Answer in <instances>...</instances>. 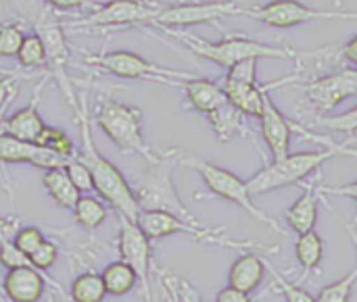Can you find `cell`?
Wrapping results in <instances>:
<instances>
[{"instance_id":"3957f363","label":"cell","mask_w":357,"mask_h":302,"mask_svg":"<svg viewBox=\"0 0 357 302\" xmlns=\"http://www.w3.org/2000/svg\"><path fill=\"white\" fill-rule=\"evenodd\" d=\"M356 157V148L341 146V148H322V150H310V152H289L280 161L266 163L257 173H253L247 180V190L251 198H259L264 194H270L274 190L297 186L305 177H310L314 171H318L322 165H326L335 157Z\"/></svg>"},{"instance_id":"d590c367","label":"cell","mask_w":357,"mask_h":302,"mask_svg":"<svg viewBox=\"0 0 357 302\" xmlns=\"http://www.w3.org/2000/svg\"><path fill=\"white\" fill-rule=\"evenodd\" d=\"M65 171H67V175H69V180L73 182V186L79 190V194H88V192H92L94 190V182H92V173H90V169L75 157V159H71L67 165H65Z\"/></svg>"},{"instance_id":"277c9868","label":"cell","mask_w":357,"mask_h":302,"mask_svg":"<svg viewBox=\"0 0 357 302\" xmlns=\"http://www.w3.org/2000/svg\"><path fill=\"white\" fill-rule=\"evenodd\" d=\"M178 165H180L178 148L159 150L157 159L153 163H146V169L140 173L134 194L140 211H163L186 221H197L176 190L174 169Z\"/></svg>"},{"instance_id":"5bb4252c","label":"cell","mask_w":357,"mask_h":302,"mask_svg":"<svg viewBox=\"0 0 357 302\" xmlns=\"http://www.w3.org/2000/svg\"><path fill=\"white\" fill-rule=\"evenodd\" d=\"M303 94L316 115H326L341 102L357 96V69H343L310 79L303 86Z\"/></svg>"},{"instance_id":"d6a6232c","label":"cell","mask_w":357,"mask_h":302,"mask_svg":"<svg viewBox=\"0 0 357 302\" xmlns=\"http://www.w3.org/2000/svg\"><path fill=\"white\" fill-rule=\"evenodd\" d=\"M266 269H268V273L272 276L276 290L282 294V299L287 302H316V296H312V294H310L307 290H303L299 284H293V282H289L287 278H282L280 271H276V267L270 265L268 261H266Z\"/></svg>"},{"instance_id":"83f0119b","label":"cell","mask_w":357,"mask_h":302,"mask_svg":"<svg viewBox=\"0 0 357 302\" xmlns=\"http://www.w3.org/2000/svg\"><path fill=\"white\" fill-rule=\"evenodd\" d=\"M69 299L73 302H102L107 299V290L100 273L84 271L69 286Z\"/></svg>"},{"instance_id":"7c38bea8","label":"cell","mask_w":357,"mask_h":302,"mask_svg":"<svg viewBox=\"0 0 357 302\" xmlns=\"http://www.w3.org/2000/svg\"><path fill=\"white\" fill-rule=\"evenodd\" d=\"M33 33L42 40L44 48H46V56H48V71L50 75L56 79V84L61 86L63 94H71L73 86L67 77V63H69V46H67V38H65V27L59 21V17L52 13L50 6L40 8L33 19Z\"/></svg>"},{"instance_id":"603a6c76","label":"cell","mask_w":357,"mask_h":302,"mask_svg":"<svg viewBox=\"0 0 357 302\" xmlns=\"http://www.w3.org/2000/svg\"><path fill=\"white\" fill-rule=\"evenodd\" d=\"M207 121L218 138V142H230L236 136H247L249 129L245 125V115L238 113L230 102L218 106L207 115Z\"/></svg>"},{"instance_id":"6da1fadb","label":"cell","mask_w":357,"mask_h":302,"mask_svg":"<svg viewBox=\"0 0 357 302\" xmlns=\"http://www.w3.org/2000/svg\"><path fill=\"white\" fill-rule=\"evenodd\" d=\"M71 109L75 113V121L79 127V142H82V146L77 150V159L90 169L94 190L98 192L100 200H105L109 207L115 209L117 215H123V217L136 221L140 215V207H138L134 188L123 177V173L107 157H102L98 152V148L94 144L86 94L77 92V100L71 104Z\"/></svg>"},{"instance_id":"d6986e66","label":"cell","mask_w":357,"mask_h":302,"mask_svg":"<svg viewBox=\"0 0 357 302\" xmlns=\"http://www.w3.org/2000/svg\"><path fill=\"white\" fill-rule=\"evenodd\" d=\"M42 86H44V81L38 86L36 96H33V100L27 106H23V109L10 113L8 117H2L0 119V134L10 136V138H17L21 142L36 144V140L40 138L42 129L46 127V123L42 121V115L38 111V100H40Z\"/></svg>"},{"instance_id":"74e56055","label":"cell","mask_w":357,"mask_h":302,"mask_svg":"<svg viewBox=\"0 0 357 302\" xmlns=\"http://www.w3.org/2000/svg\"><path fill=\"white\" fill-rule=\"evenodd\" d=\"M257 63L255 58L249 61H241L236 65H232L230 69H226V79L238 81V84H259L257 81Z\"/></svg>"},{"instance_id":"2e32d148","label":"cell","mask_w":357,"mask_h":302,"mask_svg":"<svg viewBox=\"0 0 357 302\" xmlns=\"http://www.w3.org/2000/svg\"><path fill=\"white\" fill-rule=\"evenodd\" d=\"M297 75H291V77H282V79H276L272 84H238V81H232V79H226L222 81V88H224V94H226V100L238 111L243 113L245 117H257L261 115L264 111V102L266 98L270 96L268 92L272 88H278V86H284L289 81H295Z\"/></svg>"},{"instance_id":"9c48e42d","label":"cell","mask_w":357,"mask_h":302,"mask_svg":"<svg viewBox=\"0 0 357 302\" xmlns=\"http://www.w3.org/2000/svg\"><path fill=\"white\" fill-rule=\"evenodd\" d=\"M253 0H207V2H178L163 6L151 23L159 29H184L190 25L215 23L224 17H245Z\"/></svg>"},{"instance_id":"4dcf8cb0","label":"cell","mask_w":357,"mask_h":302,"mask_svg":"<svg viewBox=\"0 0 357 302\" xmlns=\"http://www.w3.org/2000/svg\"><path fill=\"white\" fill-rule=\"evenodd\" d=\"M307 125L312 127H320V129H328V132H337V134H345L349 138H354L357 134V104L354 109L341 113V115H314Z\"/></svg>"},{"instance_id":"bcb514c9","label":"cell","mask_w":357,"mask_h":302,"mask_svg":"<svg viewBox=\"0 0 357 302\" xmlns=\"http://www.w3.org/2000/svg\"><path fill=\"white\" fill-rule=\"evenodd\" d=\"M0 77H23V79H29V77H36V71L33 73H21V71H13V69H6V67H0Z\"/></svg>"},{"instance_id":"1f68e13d","label":"cell","mask_w":357,"mask_h":302,"mask_svg":"<svg viewBox=\"0 0 357 302\" xmlns=\"http://www.w3.org/2000/svg\"><path fill=\"white\" fill-rule=\"evenodd\" d=\"M17 61L23 69H42L48 65L46 48L36 33H29L23 38V44L17 52Z\"/></svg>"},{"instance_id":"f546056e","label":"cell","mask_w":357,"mask_h":302,"mask_svg":"<svg viewBox=\"0 0 357 302\" xmlns=\"http://www.w3.org/2000/svg\"><path fill=\"white\" fill-rule=\"evenodd\" d=\"M36 144L50 150V152H54V154H59V157H63V159H67V161L77 157V148L71 142V138L61 127H54V125H46L42 129L40 138L36 140Z\"/></svg>"},{"instance_id":"b9f144b4","label":"cell","mask_w":357,"mask_h":302,"mask_svg":"<svg viewBox=\"0 0 357 302\" xmlns=\"http://www.w3.org/2000/svg\"><path fill=\"white\" fill-rule=\"evenodd\" d=\"M44 2L50 8H65V10L67 8H92L94 10L111 0H44Z\"/></svg>"},{"instance_id":"f1b7e54d","label":"cell","mask_w":357,"mask_h":302,"mask_svg":"<svg viewBox=\"0 0 357 302\" xmlns=\"http://www.w3.org/2000/svg\"><path fill=\"white\" fill-rule=\"evenodd\" d=\"M347 230H349V236H351V240H354V244H356V248H357L356 230H354V228H349V225H347ZM356 282H357V265L351 269V271H349V273H347V276H345V278H341V280H337V282H333V284L324 286V288L318 292L316 302H349Z\"/></svg>"},{"instance_id":"e0dca14e","label":"cell","mask_w":357,"mask_h":302,"mask_svg":"<svg viewBox=\"0 0 357 302\" xmlns=\"http://www.w3.org/2000/svg\"><path fill=\"white\" fill-rule=\"evenodd\" d=\"M259 127H261L264 142L270 148L274 161L284 159L291 152V140L295 134V123L287 115H282V111L272 102L270 96L264 102V111L259 115Z\"/></svg>"},{"instance_id":"ee69618b","label":"cell","mask_w":357,"mask_h":302,"mask_svg":"<svg viewBox=\"0 0 357 302\" xmlns=\"http://www.w3.org/2000/svg\"><path fill=\"white\" fill-rule=\"evenodd\" d=\"M215 302H251V294H245V292H241L236 288L226 286V288H222L218 292Z\"/></svg>"},{"instance_id":"7402d4cb","label":"cell","mask_w":357,"mask_h":302,"mask_svg":"<svg viewBox=\"0 0 357 302\" xmlns=\"http://www.w3.org/2000/svg\"><path fill=\"white\" fill-rule=\"evenodd\" d=\"M318 202H320V194H318L316 186H305L303 194L287 209V213H284L287 225L297 236L314 232V228L318 223Z\"/></svg>"},{"instance_id":"ba28073f","label":"cell","mask_w":357,"mask_h":302,"mask_svg":"<svg viewBox=\"0 0 357 302\" xmlns=\"http://www.w3.org/2000/svg\"><path fill=\"white\" fill-rule=\"evenodd\" d=\"M140 232L153 242V240H161L167 236H176V234H184L190 236L197 242L203 244H213V246H222V248H264L261 244L249 242V240H234L228 234H224V230H211L205 228L201 221H186L180 219L176 215L163 213V211H140L138 219H136Z\"/></svg>"},{"instance_id":"484cf974","label":"cell","mask_w":357,"mask_h":302,"mask_svg":"<svg viewBox=\"0 0 357 302\" xmlns=\"http://www.w3.org/2000/svg\"><path fill=\"white\" fill-rule=\"evenodd\" d=\"M324 251H326V244L316 230L307 232L303 236H297L295 255H297V261L303 269V278H307L312 271H316L320 267V263L324 259Z\"/></svg>"},{"instance_id":"cb8c5ba5","label":"cell","mask_w":357,"mask_h":302,"mask_svg":"<svg viewBox=\"0 0 357 302\" xmlns=\"http://www.w3.org/2000/svg\"><path fill=\"white\" fill-rule=\"evenodd\" d=\"M42 186L44 190L48 192V196L52 198L54 205L63 207V209H73L75 202L79 200V190L73 186V182L69 180L65 167L61 169H50V171H44L42 175Z\"/></svg>"},{"instance_id":"f35d334b","label":"cell","mask_w":357,"mask_h":302,"mask_svg":"<svg viewBox=\"0 0 357 302\" xmlns=\"http://www.w3.org/2000/svg\"><path fill=\"white\" fill-rule=\"evenodd\" d=\"M0 265H2L6 271L21 269V267H31L29 257H25L21 251H17L13 242L4 244V246L0 248Z\"/></svg>"},{"instance_id":"e575fe53","label":"cell","mask_w":357,"mask_h":302,"mask_svg":"<svg viewBox=\"0 0 357 302\" xmlns=\"http://www.w3.org/2000/svg\"><path fill=\"white\" fill-rule=\"evenodd\" d=\"M44 240H46V236H44V232L40 228H36V225H21L17 230L15 238H13V244H15L17 251H21L25 257H29V255H33L44 244Z\"/></svg>"},{"instance_id":"8fae6325","label":"cell","mask_w":357,"mask_h":302,"mask_svg":"<svg viewBox=\"0 0 357 302\" xmlns=\"http://www.w3.org/2000/svg\"><path fill=\"white\" fill-rule=\"evenodd\" d=\"M163 4L159 0H111L90 15L63 25L65 29H100V27H130L151 25Z\"/></svg>"},{"instance_id":"30bf717a","label":"cell","mask_w":357,"mask_h":302,"mask_svg":"<svg viewBox=\"0 0 357 302\" xmlns=\"http://www.w3.org/2000/svg\"><path fill=\"white\" fill-rule=\"evenodd\" d=\"M245 17L261 21L264 25H270V27L289 29V27L310 23V21H335V19L356 21L357 10H343V8L320 10V8L307 6L299 0H270L266 4L249 6Z\"/></svg>"},{"instance_id":"8d00e7d4","label":"cell","mask_w":357,"mask_h":302,"mask_svg":"<svg viewBox=\"0 0 357 302\" xmlns=\"http://www.w3.org/2000/svg\"><path fill=\"white\" fill-rule=\"evenodd\" d=\"M56 259H59V248H56V244L50 242V240H44V244H42L33 255H29L31 267H33L36 271H40V273H46L50 267H54Z\"/></svg>"},{"instance_id":"7a4b0ae2","label":"cell","mask_w":357,"mask_h":302,"mask_svg":"<svg viewBox=\"0 0 357 302\" xmlns=\"http://www.w3.org/2000/svg\"><path fill=\"white\" fill-rule=\"evenodd\" d=\"M167 35L176 38L178 42H182L188 50H192L195 54H199L205 61L215 63L218 67L230 69L232 65L241 63V61H261V58H278V61H297L299 52L293 48H284V46H274V44H266L241 33H228L224 35V40L220 42H209L197 33H190L186 29H163Z\"/></svg>"},{"instance_id":"ac0fdd59","label":"cell","mask_w":357,"mask_h":302,"mask_svg":"<svg viewBox=\"0 0 357 302\" xmlns=\"http://www.w3.org/2000/svg\"><path fill=\"white\" fill-rule=\"evenodd\" d=\"M46 284H52L61 292L54 280H48L46 273H40L33 267H21L6 271L2 280V292L10 302H40L44 296Z\"/></svg>"},{"instance_id":"7dc6e473","label":"cell","mask_w":357,"mask_h":302,"mask_svg":"<svg viewBox=\"0 0 357 302\" xmlns=\"http://www.w3.org/2000/svg\"><path fill=\"white\" fill-rule=\"evenodd\" d=\"M339 2H341V0H337V6H339Z\"/></svg>"},{"instance_id":"5b68a950","label":"cell","mask_w":357,"mask_h":302,"mask_svg":"<svg viewBox=\"0 0 357 302\" xmlns=\"http://www.w3.org/2000/svg\"><path fill=\"white\" fill-rule=\"evenodd\" d=\"M94 123L123 154H138L146 163H153L157 159L159 150L151 148L142 136V125H144L142 109L107 98L98 104L94 113Z\"/></svg>"},{"instance_id":"f6af8a7d","label":"cell","mask_w":357,"mask_h":302,"mask_svg":"<svg viewBox=\"0 0 357 302\" xmlns=\"http://www.w3.org/2000/svg\"><path fill=\"white\" fill-rule=\"evenodd\" d=\"M341 56L347 61V63H351L354 67L357 69V33L341 48Z\"/></svg>"},{"instance_id":"4316f807","label":"cell","mask_w":357,"mask_h":302,"mask_svg":"<svg viewBox=\"0 0 357 302\" xmlns=\"http://www.w3.org/2000/svg\"><path fill=\"white\" fill-rule=\"evenodd\" d=\"M73 211V219L79 228L92 232L96 228H100L109 215V209H107V202L100 200L98 196H92V194H82L79 200L75 202V207L71 209Z\"/></svg>"},{"instance_id":"52a82bcc","label":"cell","mask_w":357,"mask_h":302,"mask_svg":"<svg viewBox=\"0 0 357 302\" xmlns=\"http://www.w3.org/2000/svg\"><path fill=\"white\" fill-rule=\"evenodd\" d=\"M84 63L98 67L105 73H111L115 77L123 79H146L167 86H182L184 81L192 79V73L161 67L157 63L146 61L144 56L130 52V50H113V52H86Z\"/></svg>"},{"instance_id":"60d3db41","label":"cell","mask_w":357,"mask_h":302,"mask_svg":"<svg viewBox=\"0 0 357 302\" xmlns=\"http://www.w3.org/2000/svg\"><path fill=\"white\" fill-rule=\"evenodd\" d=\"M19 79L23 77H0V119L6 106L10 104V100L19 94V84H17Z\"/></svg>"},{"instance_id":"ab89813d","label":"cell","mask_w":357,"mask_h":302,"mask_svg":"<svg viewBox=\"0 0 357 302\" xmlns=\"http://www.w3.org/2000/svg\"><path fill=\"white\" fill-rule=\"evenodd\" d=\"M320 196H339V198H349L357 202V180L343 184V186H316Z\"/></svg>"},{"instance_id":"4fadbf2b","label":"cell","mask_w":357,"mask_h":302,"mask_svg":"<svg viewBox=\"0 0 357 302\" xmlns=\"http://www.w3.org/2000/svg\"><path fill=\"white\" fill-rule=\"evenodd\" d=\"M119 221V236H117V253L123 263H128L140 284L142 290V301L153 302L151 292V269H153V248L151 240L140 232L138 223L117 215Z\"/></svg>"},{"instance_id":"7bdbcfd3","label":"cell","mask_w":357,"mask_h":302,"mask_svg":"<svg viewBox=\"0 0 357 302\" xmlns=\"http://www.w3.org/2000/svg\"><path fill=\"white\" fill-rule=\"evenodd\" d=\"M21 228L19 217H0V248L8 242H13L17 230Z\"/></svg>"},{"instance_id":"836d02e7","label":"cell","mask_w":357,"mask_h":302,"mask_svg":"<svg viewBox=\"0 0 357 302\" xmlns=\"http://www.w3.org/2000/svg\"><path fill=\"white\" fill-rule=\"evenodd\" d=\"M23 38L25 33L19 23H0V56L2 58L17 56Z\"/></svg>"},{"instance_id":"d4e9b609","label":"cell","mask_w":357,"mask_h":302,"mask_svg":"<svg viewBox=\"0 0 357 302\" xmlns=\"http://www.w3.org/2000/svg\"><path fill=\"white\" fill-rule=\"evenodd\" d=\"M100 278H102L107 296H115V299H121V296L130 294L138 286V278H136L134 269L128 263H123L121 259L111 261L100 271Z\"/></svg>"},{"instance_id":"44dd1931","label":"cell","mask_w":357,"mask_h":302,"mask_svg":"<svg viewBox=\"0 0 357 302\" xmlns=\"http://www.w3.org/2000/svg\"><path fill=\"white\" fill-rule=\"evenodd\" d=\"M180 88L184 90L190 109H195L197 113H203V115H209L211 111H215L218 106L228 102L222 84H218L213 79L192 77V79L184 81Z\"/></svg>"},{"instance_id":"8992f818","label":"cell","mask_w":357,"mask_h":302,"mask_svg":"<svg viewBox=\"0 0 357 302\" xmlns=\"http://www.w3.org/2000/svg\"><path fill=\"white\" fill-rule=\"evenodd\" d=\"M180 165L197 171L211 194L241 207L247 215H251L255 221L272 228L274 232L284 234L280 223L253 202V198H251V194L247 190V180H241L236 173H232V171H228V169H224V167H220V165H215L211 161H205V159H201L197 154L184 152V150H180Z\"/></svg>"},{"instance_id":"9a60e30c","label":"cell","mask_w":357,"mask_h":302,"mask_svg":"<svg viewBox=\"0 0 357 302\" xmlns=\"http://www.w3.org/2000/svg\"><path fill=\"white\" fill-rule=\"evenodd\" d=\"M19 163L50 171V169L65 167L69 161L38 144L21 142L17 138L0 134V165H19Z\"/></svg>"},{"instance_id":"ffe728a7","label":"cell","mask_w":357,"mask_h":302,"mask_svg":"<svg viewBox=\"0 0 357 302\" xmlns=\"http://www.w3.org/2000/svg\"><path fill=\"white\" fill-rule=\"evenodd\" d=\"M266 259L255 253H243L230 267L228 273V286L236 288L245 294H251L259 288L266 276Z\"/></svg>"}]
</instances>
